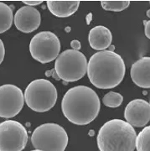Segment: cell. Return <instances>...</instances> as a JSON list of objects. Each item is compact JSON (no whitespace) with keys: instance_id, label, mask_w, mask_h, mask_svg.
<instances>
[{"instance_id":"cell-1","label":"cell","mask_w":150,"mask_h":151,"mask_svg":"<svg viewBox=\"0 0 150 151\" xmlns=\"http://www.w3.org/2000/svg\"><path fill=\"white\" fill-rule=\"evenodd\" d=\"M101 109L99 97L93 89L86 86H76L65 93L61 110L72 124L86 125L96 119Z\"/></svg>"},{"instance_id":"cell-2","label":"cell","mask_w":150,"mask_h":151,"mask_svg":"<svg viewBox=\"0 0 150 151\" xmlns=\"http://www.w3.org/2000/svg\"><path fill=\"white\" fill-rule=\"evenodd\" d=\"M126 66L120 55L113 50L98 51L87 63V76L92 85L99 89H111L124 78Z\"/></svg>"},{"instance_id":"cell-3","label":"cell","mask_w":150,"mask_h":151,"mask_svg":"<svg viewBox=\"0 0 150 151\" xmlns=\"http://www.w3.org/2000/svg\"><path fill=\"white\" fill-rule=\"evenodd\" d=\"M137 134L122 119H112L102 125L97 134L100 151H134Z\"/></svg>"},{"instance_id":"cell-4","label":"cell","mask_w":150,"mask_h":151,"mask_svg":"<svg viewBox=\"0 0 150 151\" xmlns=\"http://www.w3.org/2000/svg\"><path fill=\"white\" fill-rule=\"evenodd\" d=\"M24 97L27 106L33 111L44 113L55 105L57 90L49 80L37 79L28 85Z\"/></svg>"},{"instance_id":"cell-5","label":"cell","mask_w":150,"mask_h":151,"mask_svg":"<svg viewBox=\"0 0 150 151\" xmlns=\"http://www.w3.org/2000/svg\"><path fill=\"white\" fill-rule=\"evenodd\" d=\"M68 140V134L64 128L51 123L37 127L31 136L34 148L42 151H65Z\"/></svg>"},{"instance_id":"cell-6","label":"cell","mask_w":150,"mask_h":151,"mask_svg":"<svg viewBox=\"0 0 150 151\" xmlns=\"http://www.w3.org/2000/svg\"><path fill=\"white\" fill-rule=\"evenodd\" d=\"M55 71L59 79L66 82L78 81L86 75L87 60L79 50H66L56 58Z\"/></svg>"},{"instance_id":"cell-7","label":"cell","mask_w":150,"mask_h":151,"mask_svg":"<svg viewBox=\"0 0 150 151\" xmlns=\"http://www.w3.org/2000/svg\"><path fill=\"white\" fill-rule=\"evenodd\" d=\"M59 38L51 31H42L36 34L30 40L29 51L37 61L46 64L58 57L60 51Z\"/></svg>"},{"instance_id":"cell-8","label":"cell","mask_w":150,"mask_h":151,"mask_svg":"<svg viewBox=\"0 0 150 151\" xmlns=\"http://www.w3.org/2000/svg\"><path fill=\"white\" fill-rule=\"evenodd\" d=\"M28 142L26 129L14 120L0 124V151H22Z\"/></svg>"},{"instance_id":"cell-9","label":"cell","mask_w":150,"mask_h":151,"mask_svg":"<svg viewBox=\"0 0 150 151\" xmlns=\"http://www.w3.org/2000/svg\"><path fill=\"white\" fill-rule=\"evenodd\" d=\"M24 97L22 90L15 85L0 86V118L10 119L22 110Z\"/></svg>"},{"instance_id":"cell-10","label":"cell","mask_w":150,"mask_h":151,"mask_svg":"<svg viewBox=\"0 0 150 151\" xmlns=\"http://www.w3.org/2000/svg\"><path fill=\"white\" fill-rule=\"evenodd\" d=\"M124 117L131 126L144 127L150 120V104L144 99H134L127 105Z\"/></svg>"},{"instance_id":"cell-11","label":"cell","mask_w":150,"mask_h":151,"mask_svg":"<svg viewBox=\"0 0 150 151\" xmlns=\"http://www.w3.org/2000/svg\"><path fill=\"white\" fill-rule=\"evenodd\" d=\"M41 24L39 11L31 6H24L14 15V24L23 33H31L36 30Z\"/></svg>"},{"instance_id":"cell-12","label":"cell","mask_w":150,"mask_h":151,"mask_svg":"<svg viewBox=\"0 0 150 151\" xmlns=\"http://www.w3.org/2000/svg\"><path fill=\"white\" fill-rule=\"evenodd\" d=\"M132 81L142 88L150 87V58L144 56L133 64L130 70Z\"/></svg>"},{"instance_id":"cell-13","label":"cell","mask_w":150,"mask_h":151,"mask_svg":"<svg viewBox=\"0 0 150 151\" xmlns=\"http://www.w3.org/2000/svg\"><path fill=\"white\" fill-rule=\"evenodd\" d=\"M88 40L91 48L102 51L111 45L113 35L109 29L102 25H98L90 30Z\"/></svg>"},{"instance_id":"cell-14","label":"cell","mask_w":150,"mask_h":151,"mask_svg":"<svg viewBox=\"0 0 150 151\" xmlns=\"http://www.w3.org/2000/svg\"><path fill=\"white\" fill-rule=\"evenodd\" d=\"M80 1H51L48 0L46 4L49 10L55 16L58 18H66L71 16L77 11Z\"/></svg>"},{"instance_id":"cell-15","label":"cell","mask_w":150,"mask_h":151,"mask_svg":"<svg viewBox=\"0 0 150 151\" xmlns=\"http://www.w3.org/2000/svg\"><path fill=\"white\" fill-rule=\"evenodd\" d=\"M14 15L10 6L0 2V34L9 30L13 24Z\"/></svg>"},{"instance_id":"cell-16","label":"cell","mask_w":150,"mask_h":151,"mask_svg":"<svg viewBox=\"0 0 150 151\" xmlns=\"http://www.w3.org/2000/svg\"><path fill=\"white\" fill-rule=\"evenodd\" d=\"M135 148L138 151H150V127H145L136 137Z\"/></svg>"},{"instance_id":"cell-17","label":"cell","mask_w":150,"mask_h":151,"mask_svg":"<svg viewBox=\"0 0 150 151\" xmlns=\"http://www.w3.org/2000/svg\"><path fill=\"white\" fill-rule=\"evenodd\" d=\"M123 102V97L115 92H109L103 97L102 103L105 106L109 108H118Z\"/></svg>"},{"instance_id":"cell-18","label":"cell","mask_w":150,"mask_h":151,"mask_svg":"<svg viewBox=\"0 0 150 151\" xmlns=\"http://www.w3.org/2000/svg\"><path fill=\"white\" fill-rule=\"evenodd\" d=\"M101 4L104 10L120 12L128 9L130 4V2L129 1H102Z\"/></svg>"},{"instance_id":"cell-19","label":"cell","mask_w":150,"mask_h":151,"mask_svg":"<svg viewBox=\"0 0 150 151\" xmlns=\"http://www.w3.org/2000/svg\"><path fill=\"white\" fill-rule=\"evenodd\" d=\"M4 55H5V48H4V45L3 43L2 40L0 39V64L3 62V60L4 59Z\"/></svg>"},{"instance_id":"cell-20","label":"cell","mask_w":150,"mask_h":151,"mask_svg":"<svg viewBox=\"0 0 150 151\" xmlns=\"http://www.w3.org/2000/svg\"><path fill=\"white\" fill-rule=\"evenodd\" d=\"M70 46H71L72 50H80V47H81L80 42L79 40H72V41L70 42Z\"/></svg>"},{"instance_id":"cell-21","label":"cell","mask_w":150,"mask_h":151,"mask_svg":"<svg viewBox=\"0 0 150 151\" xmlns=\"http://www.w3.org/2000/svg\"><path fill=\"white\" fill-rule=\"evenodd\" d=\"M24 4H27V6H35V5H39V4H42L43 3V1H22Z\"/></svg>"},{"instance_id":"cell-22","label":"cell","mask_w":150,"mask_h":151,"mask_svg":"<svg viewBox=\"0 0 150 151\" xmlns=\"http://www.w3.org/2000/svg\"><path fill=\"white\" fill-rule=\"evenodd\" d=\"M144 27H145V35L148 39H150V34H149V25H150V21H144Z\"/></svg>"},{"instance_id":"cell-23","label":"cell","mask_w":150,"mask_h":151,"mask_svg":"<svg viewBox=\"0 0 150 151\" xmlns=\"http://www.w3.org/2000/svg\"><path fill=\"white\" fill-rule=\"evenodd\" d=\"M31 151H42V150H31Z\"/></svg>"}]
</instances>
